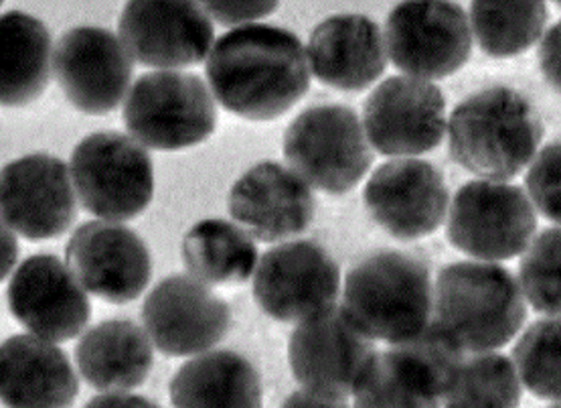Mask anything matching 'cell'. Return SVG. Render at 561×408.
<instances>
[{
    "mask_svg": "<svg viewBox=\"0 0 561 408\" xmlns=\"http://www.w3.org/2000/svg\"><path fill=\"white\" fill-rule=\"evenodd\" d=\"M307 49L293 31L250 23L231 29L207 57L215 100L245 121H274L310 88Z\"/></svg>",
    "mask_w": 561,
    "mask_h": 408,
    "instance_id": "1",
    "label": "cell"
},
{
    "mask_svg": "<svg viewBox=\"0 0 561 408\" xmlns=\"http://www.w3.org/2000/svg\"><path fill=\"white\" fill-rule=\"evenodd\" d=\"M543 138L541 116L522 92L489 86L465 98L448 123L456 163L489 181L517 178Z\"/></svg>",
    "mask_w": 561,
    "mask_h": 408,
    "instance_id": "2",
    "label": "cell"
},
{
    "mask_svg": "<svg viewBox=\"0 0 561 408\" xmlns=\"http://www.w3.org/2000/svg\"><path fill=\"white\" fill-rule=\"evenodd\" d=\"M513 272L482 260L442 269L434 286V321L470 354L493 352L522 331L527 305Z\"/></svg>",
    "mask_w": 561,
    "mask_h": 408,
    "instance_id": "3",
    "label": "cell"
},
{
    "mask_svg": "<svg viewBox=\"0 0 561 408\" xmlns=\"http://www.w3.org/2000/svg\"><path fill=\"white\" fill-rule=\"evenodd\" d=\"M341 307L371 340H410L434 319L428 267L400 250L375 252L347 272Z\"/></svg>",
    "mask_w": 561,
    "mask_h": 408,
    "instance_id": "4",
    "label": "cell"
},
{
    "mask_svg": "<svg viewBox=\"0 0 561 408\" xmlns=\"http://www.w3.org/2000/svg\"><path fill=\"white\" fill-rule=\"evenodd\" d=\"M284 157L317 190L343 195L374 165V150L357 112L319 104L300 112L284 133Z\"/></svg>",
    "mask_w": 561,
    "mask_h": 408,
    "instance_id": "5",
    "label": "cell"
},
{
    "mask_svg": "<svg viewBox=\"0 0 561 408\" xmlns=\"http://www.w3.org/2000/svg\"><path fill=\"white\" fill-rule=\"evenodd\" d=\"M122 118L148 149L183 150L211 136L217 110L197 73L150 71L134 82Z\"/></svg>",
    "mask_w": 561,
    "mask_h": 408,
    "instance_id": "6",
    "label": "cell"
},
{
    "mask_svg": "<svg viewBox=\"0 0 561 408\" xmlns=\"http://www.w3.org/2000/svg\"><path fill=\"white\" fill-rule=\"evenodd\" d=\"M69 165L81 205L98 218H136L152 200L150 155L130 136L116 131L85 136L71 152Z\"/></svg>",
    "mask_w": 561,
    "mask_h": 408,
    "instance_id": "7",
    "label": "cell"
},
{
    "mask_svg": "<svg viewBox=\"0 0 561 408\" xmlns=\"http://www.w3.org/2000/svg\"><path fill=\"white\" fill-rule=\"evenodd\" d=\"M535 230V207L522 188L479 179L456 193L446 238L472 259L501 262L525 254Z\"/></svg>",
    "mask_w": 561,
    "mask_h": 408,
    "instance_id": "8",
    "label": "cell"
},
{
    "mask_svg": "<svg viewBox=\"0 0 561 408\" xmlns=\"http://www.w3.org/2000/svg\"><path fill=\"white\" fill-rule=\"evenodd\" d=\"M375 354L374 340L339 305L300 321L288 343L296 382L308 393L341 400L355 395Z\"/></svg>",
    "mask_w": 561,
    "mask_h": 408,
    "instance_id": "9",
    "label": "cell"
},
{
    "mask_svg": "<svg viewBox=\"0 0 561 408\" xmlns=\"http://www.w3.org/2000/svg\"><path fill=\"white\" fill-rule=\"evenodd\" d=\"M388 54L396 68L417 80H442L470 59L472 31L456 2H403L386 23Z\"/></svg>",
    "mask_w": 561,
    "mask_h": 408,
    "instance_id": "10",
    "label": "cell"
},
{
    "mask_svg": "<svg viewBox=\"0 0 561 408\" xmlns=\"http://www.w3.org/2000/svg\"><path fill=\"white\" fill-rule=\"evenodd\" d=\"M341 271L317 242L296 240L267 250L257 262L254 297L276 321H305L336 305Z\"/></svg>",
    "mask_w": 561,
    "mask_h": 408,
    "instance_id": "11",
    "label": "cell"
},
{
    "mask_svg": "<svg viewBox=\"0 0 561 408\" xmlns=\"http://www.w3.org/2000/svg\"><path fill=\"white\" fill-rule=\"evenodd\" d=\"M363 126L381 155L415 159L446 135V100L436 83L393 76L365 100Z\"/></svg>",
    "mask_w": 561,
    "mask_h": 408,
    "instance_id": "12",
    "label": "cell"
},
{
    "mask_svg": "<svg viewBox=\"0 0 561 408\" xmlns=\"http://www.w3.org/2000/svg\"><path fill=\"white\" fill-rule=\"evenodd\" d=\"M0 205L4 226L27 240L57 238L78 218L71 171L43 152L11 161L0 175Z\"/></svg>",
    "mask_w": 561,
    "mask_h": 408,
    "instance_id": "13",
    "label": "cell"
},
{
    "mask_svg": "<svg viewBox=\"0 0 561 408\" xmlns=\"http://www.w3.org/2000/svg\"><path fill=\"white\" fill-rule=\"evenodd\" d=\"M67 269L88 293L124 305L136 299L152 274L145 240L116 222L81 224L66 246Z\"/></svg>",
    "mask_w": 561,
    "mask_h": 408,
    "instance_id": "14",
    "label": "cell"
},
{
    "mask_svg": "<svg viewBox=\"0 0 561 408\" xmlns=\"http://www.w3.org/2000/svg\"><path fill=\"white\" fill-rule=\"evenodd\" d=\"M142 321L162 354H203L228 336L231 309L193 276L171 274L150 291Z\"/></svg>",
    "mask_w": 561,
    "mask_h": 408,
    "instance_id": "15",
    "label": "cell"
},
{
    "mask_svg": "<svg viewBox=\"0 0 561 408\" xmlns=\"http://www.w3.org/2000/svg\"><path fill=\"white\" fill-rule=\"evenodd\" d=\"M371 218L398 240L434 234L448 214L450 193L440 171L422 159H396L375 169L363 190Z\"/></svg>",
    "mask_w": 561,
    "mask_h": 408,
    "instance_id": "16",
    "label": "cell"
},
{
    "mask_svg": "<svg viewBox=\"0 0 561 408\" xmlns=\"http://www.w3.org/2000/svg\"><path fill=\"white\" fill-rule=\"evenodd\" d=\"M55 78L67 100L88 114L121 106L133 80V57L107 29L73 27L54 52Z\"/></svg>",
    "mask_w": 561,
    "mask_h": 408,
    "instance_id": "17",
    "label": "cell"
},
{
    "mask_svg": "<svg viewBox=\"0 0 561 408\" xmlns=\"http://www.w3.org/2000/svg\"><path fill=\"white\" fill-rule=\"evenodd\" d=\"M118 31L130 57L152 68L201 64L215 35L209 14L193 2H128Z\"/></svg>",
    "mask_w": 561,
    "mask_h": 408,
    "instance_id": "18",
    "label": "cell"
},
{
    "mask_svg": "<svg viewBox=\"0 0 561 408\" xmlns=\"http://www.w3.org/2000/svg\"><path fill=\"white\" fill-rule=\"evenodd\" d=\"M7 295L14 319L41 340H73L92 314L85 288L54 254L21 262Z\"/></svg>",
    "mask_w": 561,
    "mask_h": 408,
    "instance_id": "19",
    "label": "cell"
},
{
    "mask_svg": "<svg viewBox=\"0 0 561 408\" xmlns=\"http://www.w3.org/2000/svg\"><path fill=\"white\" fill-rule=\"evenodd\" d=\"M233 222L260 242H278L307 230L317 214L307 181L276 161L248 169L229 191Z\"/></svg>",
    "mask_w": 561,
    "mask_h": 408,
    "instance_id": "20",
    "label": "cell"
},
{
    "mask_svg": "<svg viewBox=\"0 0 561 408\" xmlns=\"http://www.w3.org/2000/svg\"><path fill=\"white\" fill-rule=\"evenodd\" d=\"M312 73L327 86L362 92L388 68V43L381 27L365 14H333L312 29L308 39Z\"/></svg>",
    "mask_w": 561,
    "mask_h": 408,
    "instance_id": "21",
    "label": "cell"
},
{
    "mask_svg": "<svg viewBox=\"0 0 561 408\" xmlns=\"http://www.w3.org/2000/svg\"><path fill=\"white\" fill-rule=\"evenodd\" d=\"M78 374L61 348L37 336H13L0 348V396L7 408H69Z\"/></svg>",
    "mask_w": 561,
    "mask_h": 408,
    "instance_id": "22",
    "label": "cell"
},
{
    "mask_svg": "<svg viewBox=\"0 0 561 408\" xmlns=\"http://www.w3.org/2000/svg\"><path fill=\"white\" fill-rule=\"evenodd\" d=\"M174 408H262V378L231 350L205 352L176 370L169 384Z\"/></svg>",
    "mask_w": 561,
    "mask_h": 408,
    "instance_id": "23",
    "label": "cell"
},
{
    "mask_svg": "<svg viewBox=\"0 0 561 408\" xmlns=\"http://www.w3.org/2000/svg\"><path fill=\"white\" fill-rule=\"evenodd\" d=\"M81 376L98 390H130L152 370V343L128 319H110L92 327L76 350Z\"/></svg>",
    "mask_w": 561,
    "mask_h": 408,
    "instance_id": "24",
    "label": "cell"
},
{
    "mask_svg": "<svg viewBox=\"0 0 561 408\" xmlns=\"http://www.w3.org/2000/svg\"><path fill=\"white\" fill-rule=\"evenodd\" d=\"M0 98L4 106H25L37 100L51 78V33L23 11L0 19Z\"/></svg>",
    "mask_w": 561,
    "mask_h": 408,
    "instance_id": "25",
    "label": "cell"
},
{
    "mask_svg": "<svg viewBox=\"0 0 561 408\" xmlns=\"http://www.w3.org/2000/svg\"><path fill=\"white\" fill-rule=\"evenodd\" d=\"M446 393L434 367L408 345L377 352L355 390V408H440Z\"/></svg>",
    "mask_w": 561,
    "mask_h": 408,
    "instance_id": "26",
    "label": "cell"
},
{
    "mask_svg": "<svg viewBox=\"0 0 561 408\" xmlns=\"http://www.w3.org/2000/svg\"><path fill=\"white\" fill-rule=\"evenodd\" d=\"M183 260L203 285H238L257 269L254 238L226 219L197 222L183 238Z\"/></svg>",
    "mask_w": 561,
    "mask_h": 408,
    "instance_id": "27",
    "label": "cell"
},
{
    "mask_svg": "<svg viewBox=\"0 0 561 408\" xmlns=\"http://www.w3.org/2000/svg\"><path fill=\"white\" fill-rule=\"evenodd\" d=\"M523 384L515 362L496 352L465 358L448 384L444 408H519Z\"/></svg>",
    "mask_w": 561,
    "mask_h": 408,
    "instance_id": "28",
    "label": "cell"
},
{
    "mask_svg": "<svg viewBox=\"0 0 561 408\" xmlns=\"http://www.w3.org/2000/svg\"><path fill=\"white\" fill-rule=\"evenodd\" d=\"M468 14L484 54L513 57L543 37L549 9L543 2H472Z\"/></svg>",
    "mask_w": 561,
    "mask_h": 408,
    "instance_id": "29",
    "label": "cell"
},
{
    "mask_svg": "<svg viewBox=\"0 0 561 408\" xmlns=\"http://www.w3.org/2000/svg\"><path fill=\"white\" fill-rule=\"evenodd\" d=\"M513 362L531 395L561 403V317L527 327L513 348Z\"/></svg>",
    "mask_w": 561,
    "mask_h": 408,
    "instance_id": "30",
    "label": "cell"
},
{
    "mask_svg": "<svg viewBox=\"0 0 561 408\" xmlns=\"http://www.w3.org/2000/svg\"><path fill=\"white\" fill-rule=\"evenodd\" d=\"M519 283L535 311L561 317V226L535 236L519 264Z\"/></svg>",
    "mask_w": 561,
    "mask_h": 408,
    "instance_id": "31",
    "label": "cell"
},
{
    "mask_svg": "<svg viewBox=\"0 0 561 408\" xmlns=\"http://www.w3.org/2000/svg\"><path fill=\"white\" fill-rule=\"evenodd\" d=\"M525 190L535 209L561 226V140L535 155L525 175Z\"/></svg>",
    "mask_w": 561,
    "mask_h": 408,
    "instance_id": "32",
    "label": "cell"
},
{
    "mask_svg": "<svg viewBox=\"0 0 561 408\" xmlns=\"http://www.w3.org/2000/svg\"><path fill=\"white\" fill-rule=\"evenodd\" d=\"M203 9L221 25H250V21L274 13L278 2H205Z\"/></svg>",
    "mask_w": 561,
    "mask_h": 408,
    "instance_id": "33",
    "label": "cell"
},
{
    "mask_svg": "<svg viewBox=\"0 0 561 408\" xmlns=\"http://www.w3.org/2000/svg\"><path fill=\"white\" fill-rule=\"evenodd\" d=\"M539 68L543 78L561 92V21H558L539 43Z\"/></svg>",
    "mask_w": 561,
    "mask_h": 408,
    "instance_id": "34",
    "label": "cell"
},
{
    "mask_svg": "<svg viewBox=\"0 0 561 408\" xmlns=\"http://www.w3.org/2000/svg\"><path fill=\"white\" fill-rule=\"evenodd\" d=\"M83 408H161L145 396L112 393V395L94 396Z\"/></svg>",
    "mask_w": 561,
    "mask_h": 408,
    "instance_id": "35",
    "label": "cell"
},
{
    "mask_svg": "<svg viewBox=\"0 0 561 408\" xmlns=\"http://www.w3.org/2000/svg\"><path fill=\"white\" fill-rule=\"evenodd\" d=\"M282 408H351L345 400L341 398H331V396L317 395L308 390H298L290 396Z\"/></svg>",
    "mask_w": 561,
    "mask_h": 408,
    "instance_id": "36",
    "label": "cell"
},
{
    "mask_svg": "<svg viewBox=\"0 0 561 408\" xmlns=\"http://www.w3.org/2000/svg\"><path fill=\"white\" fill-rule=\"evenodd\" d=\"M2 245H4V271L2 276L9 274V269H13L14 259H16V240H14L13 231H9V226L2 228Z\"/></svg>",
    "mask_w": 561,
    "mask_h": 408,
    "instance_id": "37",
    "label": "cell"
},
{
    "mask_svg": "<svg viewBox=\"0 0 561 408\" xmlns=\"http://www.w3.org/2000/svg\"><path fill=\"white\" fill-rule=\"evenodd\" d=\"M548 408H561V403H558V405H553V407H548Z\"/></svg>",
    "mask_w": 561,
    "mask_h": 408,
    "instance_id": "38",
    "label": "cell"
},
{
    "mask_svg": "<svg viewBox=\"0 0 561 408\" xmlns=\"http://www.w3.org/2000/svg\"><path fill=\"white\" fill-rule=\"evenodd\" d=\"M558 7H560V9H561V2H558Z\"/></svg>",
    "mask_w": 561,
    "mask_h": 408,
    "instance_id": "39",
    "label": "cell"
}]
</instances>
